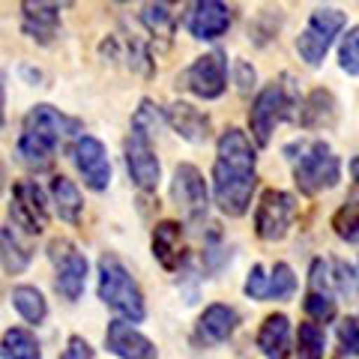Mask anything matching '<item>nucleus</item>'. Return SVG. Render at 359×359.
Listing matches in <instances>:
<instances>
[{"label":"nucleus","instance_id":"nucleus-1","mask_svg":"<svg viewBox=\"0 0 359 359\" xmlns=\"http://www.w3.org/2000/svg\"><path fill=\"white\" fill-rule=\"evenodd\" d=\"M257 189V156L243 129L231 126L216 141V162H212V198L216 207L231 219H240L252 207Z\"/></svg>","mask_w":359,"mask_h":359},{"label":"nucleus","instance_id":"nucleus-2","mask_svg":"<svg viewBox=\"0 0 359 359\" xmlns=\"http://www.w3.org/2000/svg\"><path fill=\"white\" fill-rule=\"evenodd\" d=\"M285 153L294 159V180L302 195H320L341 183V159L327 141L287 144Z\"/></svg>","mask_w":359,"mask_h":359},{"label":"nucleus","instance_id":"nucleus-3","mask_svg":"<svg viewBox=\"0 0 359 359\" xmlns=\"http://www.w3.org/2000/svg\"><path fill=\"white\" fill-rule=\"evenodd\" d=\"M96 290H99V299H102L108 309H114L120 318H126L129 323H141L147 318L141 287L117 255L105 252L99 257V287Z\"/></svg>","mask_w":359,"mask_h":359},{"label":"nucleus","instance_id":"nucleus-4","mask_svg":"<svg viewBox=\"0 0 359 359\" xmlns=\"http://www.w3.org/2000/svg\"><path fill=\"white\" fill-rule=\"evenodd\" d=\"M299 99H297V90L294 84H290V75H282L278 81L266 84L261 93L255 96L252 102V111H249V126H252V138L261 144V147H266L269 141H273V132L278 123H285L294 117H299Z\"/></svg>","mask_w":359,"mask_h":359},{"label":"nucleus","instance_id":"nucleus-5","mask_svg":"<svg viewBox=\"0 0 359 359\" xmlns=\"http://www.w3.org/2000/svg\"><path fill=\"white\" fill-rule=\"evenodd\" d=\"M344 27H347V15L341 13V9L318 6L309 15L306 27H302L299 39H297V54L306 60V66L318 69V66L323 63V57H327V51L332 48L335 36H339Z\"/></svg>","mask_w":359,"mask_h":359},{"label":"nucleus","instance_id":"nucleus-6","mask_svg":"<svg viewBox=\"0 0 359 359\" xmlns=\"http://www.w3.org/2000/svg\"><path fill=\"white\" fill-rule=\"evenodd\" d=\"M297 212H299V204L290 192H285V189H264L255 210V233L264 243L285 240Z\"/></svg>","mask_w":359,"mask_h":359},{"label":"nucleus","instance_id":"nucleus-7","mask_svg":"<svg viewBox=\"0 0 359 359\" xmlns=\"http://www.w3.org/2000/svg\"><path fill=\"white\" fill-rule=\"evenodd\" d=\"M48 257L54 264V287L63 299H81L84 285H87V257L75 249L69 240H51L48 243Z\"/></svg>","mask_w":359,"mask_h":359},{"label":"nucleus","instance_id":"nucleus-8","mask_svg":"<svg viewBox=\"0 0 359 359\" xmlns=\"http://www.w3.org/2000/svg\"><path fill=\"white\" fill-rule=\"evenodd\" d=\"M9 219L30 237L48 228V201L36 180H18L13 186V201H9Z\"/></svg>","mask_w":359,"mask_h":359},{"label":"nucleus","instance_id":"nucleus-9","mask_svg":"<svg viewBox=\"0 0 359 359\" xmlns=\"http://www.w3.org/2000/svg\"><path fill=\"white\" fill-rule=\"evenodd\" d=\"M180 87H186L189 93L198 99H219L228 90V60L222 51H207L180 75Z\"/></svg>","mask_w":359,"mask_h":359},{"label":"nucleus","instance_id":"nucleus-10","mask_svg":"<svg viewBox=\"0 0 359 359\" xmlns=\"http://www.w3.org/2000/svg\"><path fill=\"white\" fill-rule=\"evenodd\" d=\"M75 132H81V120L66 117L63 111H57L54 105H33L25 114V135L45 144L48 150H57Z\"/></svg>","mask_w":359,"mask_h":359},{"label":"nucleus","instance_id":"nucleus-11","mask_svg":"<svg viewBox=\"0 0 359 359\" xmlns=\"http://www.w3.org/2000/svg\"><path fill=\"white\" fill-rule=\"evenodd\" d=\"M123 156H126V171L132 177V183L141 192H156L162 180V165L156 159V150L147 135L129 132L126 141H123Z\"/></svg>","mask_w":359,"mask_h":359},{"label":"nucleus","instance_id":"nucleus-12","mask_svg":"<svg viewBox=\"0 0 359 359\" xmlns=\"http://www.w3.org/2000/svg\"><path fill=\"white\" fill-rule=\"evenodd\" d=\"M171 195H174V204L183 210V216L189 222H201L207 216V207H210L207 180H204V174H201L195 165L183 162V165L174 168Z\"/></svg>","mask_w":359,"mask_h":359},{"label":"nucleus","instance_id":"nucleus-13","mask_svg":"<svg viewBox=\"0 0 359 359\" xmlns=\"http://www.w3.org/2000/svg\"><path fill=\"white\" fill-rule=\"evenodd\" d=\"M72 159H75L78 174L84 177L87 189L105 192L108 183H111V162H108L105 144L99 138H93V135H81L72 147Z\"/></svg>","mask_w":359,"mask_h":359},{"label":"nucleus","instance_id":"nucleus-14","mask_svg":"<svg viewBox=\"0 0 359 359\" xmlns=\"http://www.w3.org/2000/svg\"><path fill=\"white\" fill-rule=\"evenodd\" d=\"M302 309L311 318V323H330L335 320V287L332 278L327 276V261L323 257H314L311 269H309V290L306 299H302Z\"/></svg>","mask_w":359,"mask_h":359},{"label":"nucleus","instance_id":"nucleus-15","mask_svg":"<svg viewBox=\"0 0 359 359\" xmlns=\"http://www.w3.org/2000/svg\"><path fill=\"white\" fill-rule=\"evenodd\" d=\"M108 351L120 359H159L156 344L144 332H138L129 320H111L105 330Z\"/></svg>","mask_w":359,"mask_h":359},{"label":"nucleus","instance_id":"nucleus-16","mask_svg":"<svg viewBox=\"0 0 359 359\" xmlns=\"http://www.w3.org/2000/svg\"><path fill=\"white\" fill-rule=\"evenodd\" d=\"M60 4H42V0H25L21 4V30L39 45H51L60 33Z\"/></svg>","mask_w":359,"mask_h":359},{"label":"nucleus","instance_id":"nucleus-17","mask_svg":"<svg viewBox=\"0 0 359 359\" xmlns=\"http://www.w3.org/2000/svg\"><path fill=\"white\" fill-rule=\"evenodd\" d=\"M186 27L195 39H204V42L219 39L231 27V9L219 4V0H201V4L189 6Z\"/></svg>","mask_w":359,"mask_h":359},{"label":"nucleus","instance_id":"nucleus-18","mask_svg":"<svg viewBox=\"0 0 359 359\" xmlns=\"http://www.w3.org/2000/svg\"><path fill=\"white\" fill-rule=\"evenodd\" d=\"M237 323H240L237 309L224 306V302H212V306L204 309V314H201L198 323H195V341L204 344V347L222 344L237 332Z\"/></svg>","mask_w":359,"mask_h":359},{"label":"nucleus","instance_id":"nucleus-19","mask_svg":"<svg viewBox=\"0 0 359 359\" xmlns=\"http://www.w3.org/2000/svg\"><path fill=\"white\" fill-rule=\"evenodd\" d=\"M257 351L264 359H290L294 353V332H290V318L287 314H266L261 330H257Z\"/></svg>","mask_w":359,"mask_h":359},{"label":"nucleus","instance_id":"nucleus-20","mask_svg":"<svg viewBox=\"0 0 359 359\" xmlns=\"http://www.w3.org/2000/svg\"><path fill=\"white\" fill-rule=\"evenodd\" d=\"M165 117L171 123V129L189 144H204L210 138V117L204 111H198L189 102H171L165 108Z\"/></svg>","mask_w":359,"mask_h":359},{"label":"nucleus","instance_id":"nucleus-21","mask_svg":"<svg viewBox=\"0 0 359 359\" xmlns=\"http://www.w3.org/2000/svg\"><path fill=\"white\" fill-rule=\"evenodd\" d=\"M153 257L168 273H174L183 264V224L174 219H165L153 228Z\"/></svg>","mask_w":359,"mask_h":359},{"label":"nucleus","instance_id":"nucleus-22","mask_svg":"<svg viewBox=\"0 0 359 359\" xmlns=\"http://www.w3.org/2000/svg\"><path fill=\"white\" fill-rule=\"evenodd\" d=\"M335 114H339V102L330 90H311L306 96V102L299 108V126L302 129H327L335 123Z\"/></svg>","mask_w":359,"mask_h":359},{"label":"nucleus","instance_id":"nucleus-23","mask_svg":"<svg viewBox=\"0 0 359 359\" xmlns=\"http://www.w3.org/2000/svg\"><path fill=\"white\" fill-rule=\"evenodd\" d=\"M51 198H54V210H57V216L69 224H78L84 212V198L78 192V186L72 183L69 177H54L51 180Z\"/></svg>","mask_w":359,"mask_h":359},{"label":"nucleus","instance_id":"nucleus-24","mask_svg":"<svg viewBox=\"0 0 359 359\" xmlns=\"http://www.w3.org/2000/svg\"><path fill=\"white\" fill-rule=\"evenodd\" d=\"M9 299H13L15 311L27 323H33V327H39V323L48 318V302H45L39 287H33V285H15L13 290H9Z\"/></svg>","mask_w":359,"mask_h":359},{"label":"nucleus","instance_id":"nucleus-25","mask_svg":"<svg viewBox=\"0 0 359 359\" xmlns=\"http://www.w3.org/2000/svg\"><path fill=\"white\" fill-rule=\"evenodd\" d=\"M141 25L147 27V33L156 42L168 45L171 36H174V13H171V6L168 4H147L141 9Z\"/></svg>","mask_w":359,"mask_h":359},{"label":"nucleus","instance_id":"nucleus-26","mask_svg":"<svg viewBox=\"0 0 359 359\" xmlns=\"http://www.w3.org/2000/svg\"><path fill=\"white\" fill-rule=\"evenodd\" d=\"M4 359H42V347L36 335L25 327H13L4 332Z\"/></svg>","mask_w":359,"mask_h":359},{"label":"nucleus","instance_id":"nucleus-27","mask_svg":"<svg viewBox=\"0 0 359 359\" xmlns=\"http://www.w3.org/2000/svg\"><path fill=\"white\" fill-rule=\"evenodd\" d=\"M327 353V332L320 323H299L297 330V356L299 359H323Z\"/></svg>","mask_w":359,"mask_h":359},{"label":"nucleus","instance_id":"nucleus-28","mask_svg":"<svg viewBox=\"0 0 359 359\" xmlns=\"http://www.w3.org/2000/svg\"><path fill=\"white\" fill-rule=\"evenodd\" d=\"M0 245H4V269L9 276L21 273V269L30 264V249L27 245H21V240L15 237V231H13V224L0 231Z\"/></svg>","mask_w":359,"mask_h":359},{"label":"nucleus","instance_id":"nucleus-29","mask_svg":"<svg viewBox=\"0 0 359 359\" xmlns=\"http://www.w3.org/2000/svg\"><path fill=\"white\" fill-rule=\"evenodd\" d=\"M332 231H335V237L344 243H359V198L344 201V204L335 210Z\"/></svg>","mask_w":359,"mask_h":359},{"label":"nucleus","instance_id":"nucleus-30","mask_svg":"<svg viewBox=\"0 0 359 359\" xmlns=\"http://www.w3.org/2000/svg\"><path fill=\"white\" fill-rule=\"evenodd\" d=\"M297 294V276L294 269H290V264L278 261L273 269H269V285H266V299H278L285 302Z\"/></svg>","mask_w":359,"mask_h":359},{"label":"nucleus","instance_id":"nucleus-31","mask_svg":"<svg viewBox=\"0 0 359 359\" xmlns=\"http://www.w3.org/2000/svg\"><path fill=\"white\" fill-rule=\"evenodd\" d=\"M162 123H168L165 111L153 102V99H141V105L135 108L132 114V132H141L147 135V138H153V132H159Z\"/></svg>","mask_w":359,"mask_h":359},{"label":"nucleus","instance_id":"nucleus-32","mask_svg":"<svg viewBox=\"0 0 359 359\" xmlns=\"http://www.w3.org/2000/svg\"><path fill=\"white\" fill-rule=\"evenodd\" d=\"M332 266V287H335V297H344V299H359V278L353 273V266L341 261V257H335L330 264Z\"/></svg>","mask_w":359,"mask_h":359},{"label":"nucleus","instance_id":"nucleus-33","mask_svg":"<svg viewBox=\"0 0 359 359\" xmlns=\"http://www.w3.org/2000/svg\"><path fill=\"white\" fill-rule=\"evenodd\" d=\"M339 66L347 75H359V25L344 33L339 45Z\"/></svg>","mask_w":359,"mask_h":359},{"label":"nucleus","instance_id":"nucleus-34","mask_svg":"<svg viewBox=\"0 0 359 359\" xmlns=\"http://www.w3.org/2000/svg\"><path fill=\"white\" fill-rule=\"evenodd\" d=\"M339 344L344 356H359V318H344L339 323Z\"/></svg>","mask_w":359,"mask_h":359},{"label":"nucleus","instance_id":"nucleus-35","mask_svg":"<svg viewBox=\"0 0 359 359\" xmlns=\"http://www.w3.org/2000/svg\"><path fill=\"white\" fill-rule=\"evenodd\" d=\"M266 285H269V276H266V269L264 264H255L249 269V278H245V297H252V299H266Z\"/></svg>","mask_w":359,"mask_h":359},{"label":"nucleus","instance_id":"nucleus-36","mask_svg":"<svg viewBox=\"0 0 359 359\" xmlns=\"http://www.w3.org/2000/svg\"><path fill=\"white\" fill-rule=\"evenodd\" d=\"M60 359H93V347H90L87 339H81V335H69Z\"/></svg>","mask_w":359,"mask_h":359},{"label":"nucleus","instance_id":"nucleus-37","mask_svg":"<svg viewBox=\"0 0 359 359\" xmlns=\"http://www.w3.org/2000/svg\"><path fill=\"white\" fill-rule=\"evenodd\" d=\"M233 69H237V84H240V90H249L252 84H255V69L245 60H237V66H233Z\"/></svg>","mask_w":359,"mask_h":359},{"label":"nucleus","instance_id":"nucleus-38","mask_svg":"<svg viewBox=\"0 0 359 359\" xmlns=\"http://www.w3.org/2000/svg\"><path fill=\"white\" fill-rule=\"evenodd\" d=\"M351 177L359 183V156H353V159H351Z\"/></svg>","mask_w":359,"mask_h":359}]
</instances>
